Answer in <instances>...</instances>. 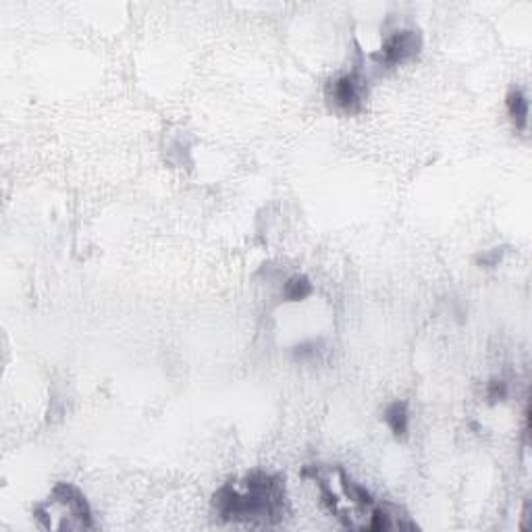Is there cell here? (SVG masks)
<instances>
[{
	"instance_id": "cell-7",
	"label": "cell",
	"mask_w": 532,
	"mask_h": 532,
	"mask_svg": "<svg viewBox=\"0 0 532 532\" xmlns=\"http://www.w3.org/2000/svg\"><path fill=\"white\" fill-rule=\"evenodd\" d=\"M408 405L403 402H395L391 403L387 412H385V422L389 424V429L394 430L395 437H403L408 432Z\"/></svg>"
},
{
	"instance_id": "cell-5",
	"label": "cell",
	"mask_w": 532,
	"mask_h": 532,
	"mask_svg": "<svg viewBox=\"0 0 532 532\" xmlns=\"http://www.w3.org/2000/svg\"><path fill=\"white\" fill-rule=\"evenodd\" d=\"M329 98L337 109L354 112L360 109L362 102V82L354 73L337 77L335 82H331L329 85Z\"/></svg>"
},
{
	"instance_id": "cell-2",
	"label": "cell",
	"mask_w": 532,
	"mask_h": 532,
	"mask_svg": "<svg viewBox=\"0 0 532 532\" xmlns=\"http://www.w3.org/2000/svg\"><path fill=\"white\" fill-rule=\"evenodd\" d=\"M285 484L279 476L254 472L239 483H227L215 493V510L227 522L270 527L283 520Z\"/></svg>"
},
{
	"instance_id": "cell-4",
	"label": "cell",
	"mask_w": 532,
	"mask_h": 532,
	"mask_svg": "<svg viewBox=\"0 0 532 532\" xmlns=\"http://www.w3.org/2000/svg\"><path fill=\"white\" fill-rule=\"evenodd\" d=\"M421 49V40H418L416 31H395L394 36H389L385 40L381 55H378V61L383 65H399L403 61H408Z\"/></svg>"
},
{
	"instance_id": "cell-1",
	"label": "cell",
	"mask_w": 532,
	"mask_h": 532,
	"mask_svg": "<svg viewBox=\"0 0 532 532\" xmlns=\"http://www.w3.org/2000/svg\"><path fill=\"white\" fill-rule=\"evenodd\" d=\"M312 481L321 491L323 503L343 527L354 530H394L412 528L403 522L405 516L399 511L375 501L368 491L351 481L341 468H316L312 466Z\"/></svg>"
},
{
	"instance_id": "cell-6",
	"label": "cell",
	"mask_w": 532,
	"mask_h": 532,
	"mask_svg": "<svg viewBox=\"0 0 532 532\" xmlns=\"http://www.w3.org/2000/svg\"><path fill=\"white\" fill-rule=\"evenodd\" d=\"M508 112L518 129H527L528 125V100L520 90H511L508 94Z\"/></svg>"
},
{
	"instance_id": "cell-8",
	"label": "cell",
	"mask_w": 532,
	"mask_h": 532,
	"mask_svg": "<svg viewBox=\"0 0 532 532\" xmlns=\"http://www.w3.org/2000/svg\"><path fill=\"white\" fill-rule=\"evenodd\" d=\"M312 294V285L306 277H294L285 283V297L289 302H299V299L308 297Z\"/></svg>"
},
{
	"instance_id": "cell-9",
	"label": "cell",
	"mask_w": 532,
	"mask_h": 532,
	"mask_svg": "<svg viewBox=\"0 0 532 532\" xmlns=\"http://www.w3.org/2000/svg\"><path fill=\"white\" fill-rule=\"evenodd\" d=\"M505 395H508V387H505V383L493 381V383L489 385V399H493V402H497V399H503Z\"/></svg>"
},
{
	"instance_id": "cell-3",
	"label": "cell",
	"mask_w": 532,
	"mask_h": 532,
	"mask_svg": "<svg viewBox=\"0 0 532 532\" xmlns=\"http://www.w3.org/2000/svg\"><path fill=\"white\" fill-rule=\"evenodd\" d=\"M33 516L49 530H88L94 528L90 505L71 484L61 483L38 505Z\"/></svg>"
}]
</instances>
